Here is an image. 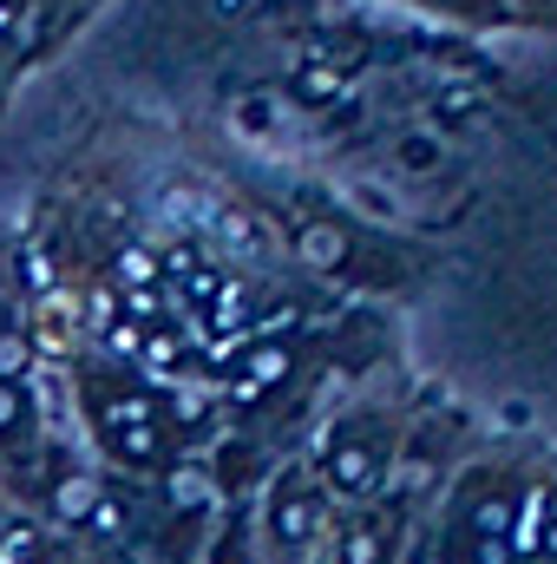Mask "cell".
<instances>
[{
	"instance_id": "obj_1",
	"label": "cell",
	"mask_w": 557,
	"mask_h": 564,
	"mask_svg": "<svg viewBox=\"0 0 557 564\" xmlns=\"http://www.w3.org/2000/svg\"><path fill=\"white\" fill-rule=\"evenodd\" d=\"M512 525H518V506L505 492H485L472 512L459 506V539H452L459 564H466V552H472V564H505L512 558Z\"/></svg>"
},
{
	"instance_id": "obj_2",
	"label": "cell",
	"mask_w": 557,
	"mask_h": 564,
	"mask_svg": "<svg viewBox=\"0 0 557 564\" xmlns=\"http://www.w3.org/2000/svg\"><path fill=\"white\" fill-rule=\"evenodd\" d=\"M288 368H295V348L263 335V341L243 355V368H237V381H230V388H237V401H263V394H276L282 381H288Z\"/></svg>"
},
{
	"instance_id": "obj_3",
	"label": "cell",
	"mask_w": 557,
	"mask_h": 564,
	"mask_svg": "<svg viewBox=\"0 0 557 564\" xmlns=\"http://www.w3.org/2000/svg\"><path fill=\"white\" fill-rule=\"evenodd\" d=\"M328 479H335V492H348V499H368V492L387 479V459H381L374 446H341V453L328 459Z\"/></svg>"
},
{
	"instance_id": "obj_4",
	"label": "cell",
	"mask_w": 557,
	"mask_h": 564,
	"mask_svg": "<svg viewBox=\"0 0 557 564\" xmlns=\"http://www.w3.org/2000/svg\"><path fill=\"white\" fill-rule=\"evenodd\" d=\"M348 250H354V237H348L341 224H308V230L295 237V257H302L308 270H341Z\"/></svg>"
},
{
	"instance_id": "obj_5",
	"label": "cell",
	"mask_w": 557,
	"mask_h": 564,
	"mask_svg": "<svg viewBox=\"0 0 557 564\" xmlns=\"http://www.w3.org/2000/svg\"><path fill=\"white\" fill-rule=\"evenodd\" d=\"M276 539L282 545H308V539H315V499H308L295 479L276 492Z\"/></svg>"
},
{
	"instance_id": "obj_6",
	"label": "cell",
	"mask_w": 557,
	"mask_h": 564,
	"mask_svg": "<svg viewBox=\"0 0 557 564\" xmlns=\"http://www.w3.org/2000/svg\"><path fill=\"white\" fill-rule=\"evenodd\" d=\"M288 93H295V106H321V99H335V93H341V59H315V66H295Z\"/></svg>"
},
{
	"instance_id": "obj_7",
	"label": "cell",
	"mask_w": 557,
	"mask_h": 564,
	"mask_svg": "<svg viewBox=\"0 0 557 564\" xmlns=\"http://www.w3.org/2000/svg\"><path fill=\"white\" fill-rule=\"evenodd\" d=\"M164 499H171L177 512H204V506H210V473H204V466H171V473H164Z\"/></svg>"
},
{
	"instance_id": "obj_8",
	"label": "cell",
	"mask_w": 557,
	"mask_h": 564,
	"mask_svg": "<svg viewBox=\"0 0 557 564\" xmlns=\"http://www.w3.org/2000/svg\"><path fill=\"white\" fill-rule=\"evenodd\" d=\"M426 13H446V20H472V26H499V20H512V7L505 0H419Z\"/></svg>"
},
{
	"instance_id": "obj_9",
	"label": "cell",
	"mask_w": 557,
	"mask_h": 564,
	"mask_svg": "<svg viewBox=\"0 0 557 564\" xmlns=\"http://www.w3.org/2000/svg\"><path fill=\"white\" fill-rule=\"evenodd\" d=\"M99 492H106V479H86V473H73V479L53 492V512H59V519H86V512L99 506Z\"/></svg>"
},
{
	"instance_id": "obj_10",
	"label": "cell",
	"mask_w": 557,
	"mask_h": 564,
	"mask_svg": "<svg viewBox=\"0 0 557 564\" xmlns=\"http://www.w3.org/2000/svg\"><path fill=\"white\" fill-rule=\"evenodd\" d=\"M381 552H387V525L381 519H368V525H354L341 539V564H381Z\"/></svg>"
},
{
	"instance_id": "obj_11",
	"label": "cell",
	"mask_w": 557,
	"mask_h": 564,
	"mask_svg": "<svg viewBox=\"0 0 557 564\" xmlns=\"http://www.w3.org/2000/svg\"><path fill=\"white\" fill-rule=\"evenodd\" d=\"M394 158H401V171H439L446 144L433 139V132H407V139L394 144Z\"/></svg>"
},
{
	"instance_id": "obj_12",
	"label": "cell",
	"mask_w": 557,
	"mask_h": 564,
	"mask_svg": "<svg viewBox=\"0 0 557 564\" xmlns=\"http://www.w3.org/2000/svg\"><path fill=\"white\" fill-rule=\"evenodd\" d=\"M26 426V388L20 381H0V440H13Z\"/></svg>"
},
{
	"instance_id": "obj_13",
	"label": "cell",
	"mask_w": 557,
	"mask_h": 564,
	"mask_svg": "<svg viewBox=\"0 0 557 564\" xmlns=\"http://www.w3.org/2000/svg\"><path fill=\"white\" fill-rule=\"evenodd\" d=\"M164 270H157V257L151 250H125L119 257V289H144V282H157Z\"/></svg>"
},
{
	"instance_id": "obj_14",
	"label": "cell",
	"mask_w": 557,
	"mask_h": 564,
	"mask_svg": "<svg viewBox=\"0 0 557 564\" xmlns=\"http://www.w3.org/2000/svg\"><path fill=\"white\" fill-rule=\"evenodd\" d=\"M243 132H276V99H270V93L243 99Z\"/></svg>"
},
{
	"instance_id": "obj_15",
	"label": "cell",
	"mask_w": 557,
	"mask_h": 564,
	"mask_svg": "<svg viewBox=\"0 0 557 564\" xmlns=\"http://www.w3.org/2000/svg\"><path fill=\"white\" fill-rule=\"evenodd\" d=\"M439 112H446V119H466V112H472V93H446Z\"/></svg>"
}]
</instances>
